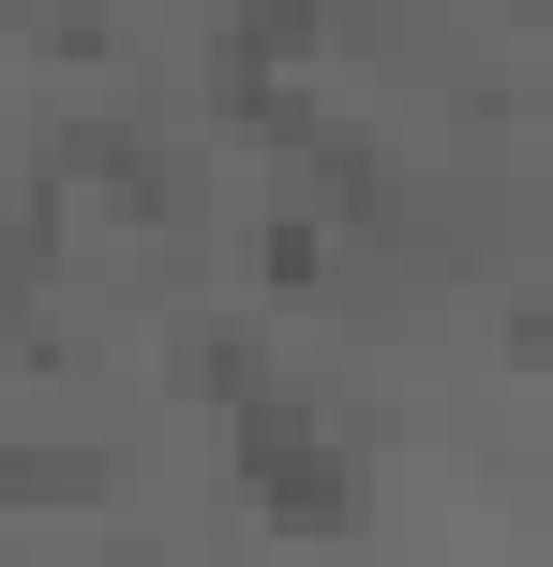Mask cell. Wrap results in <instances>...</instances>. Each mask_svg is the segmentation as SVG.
<instances>
[{
    "mask_svg": "<svg viewBox=\"0 0 553 567\" xmlns=\"http://www.w3.org/2000/svg\"><path fill=\"white\" fill-rule=\"evenodd\" d=\"M239 493H255L285 538H359V508H375L359 433H329L315 403H255V419H239Z\"/></svg>",
    "mask_w": 553,
    "mask_h": 567,
    "instance_id": "1",
    "label": "cell"
},
{
    "mask_svg": "<svg viewBox=\"0 0 553 567\" xmlns=\"http://www.w3.org/2000/svg\"><path fill=\"white\" fill-rule=\"evenodd\" d=\"M105 493H120V463L90 433H45V449L0 433V508H105Z\"/></svg>",
    "mask_w": 553,
    "mask_h": 567,
    "instance_id": "2",
    "label": "cell"
},
{
    "mask_svg": "<svg viewBox=\"0 0 553 567\" xmlns=\"http://www.w3.org/2000/svg\"><path fill=\"white\" fill-rule=\"evenodd\" d=\"M16 16H30V0H0V30H16Z\"/></svg>",
    "mask_w": 553,
    "mask_h": 567,
    "instance_id": "3",
    "label": "cell"
},
{
    "mask_svg": "<svg viewBox=\"0 0 553 567\" xmlns=\"http://www.w3.org/2000/svg\"><path fill=\"white\" fill-rule=\"evenodd\" d=\"M539 16H553V0H539Z\"/></svg>",
    "mask_w": 553,
    "mask_h": 567,
    "instance_id": "4",
    "label": "cell"
}]
</instances>
